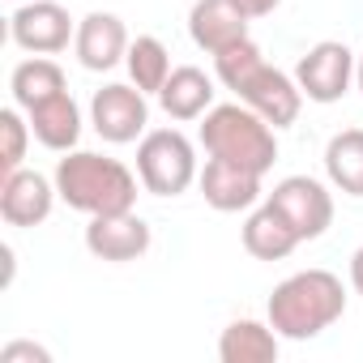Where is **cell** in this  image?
I'll return each instance as SVG.
<instances>
[{
	"instance_id": "obj_1",
	"label": "cell",
	"mask_w": 363,
	"mask_h": 363,
	"mask_svg": "<svg viewBox=\"0 0 363 363\" xmlns=\"http://www.w3.org/2000/svg\"><path fill=\"white\" fill-rule=\"evenodd\" d=\"M56 193L69 210L99 218V214H128L137 206V184L141 175H133L120 158L94 154V150H69L56 162Z\"/></svg>"
},
{
	"instance_id": "obj_2",
	"label": "cell",
	"mask_w": 363,
	"mask_h": 363,
	"mask_svg": "<svg viewBox=\"0 0 363 363\" xmlns=\"http://www.w3.org/2000/svg\"><path fill=\"white\" fill-rule=\"evenodd\" d=\"M346 312V286L329 269H299L282 278L265 303V320L274 325L278 337L286 342H308L337 325Z\"/></svg>"
},
{
	"instance_id": "obj_3",
	"label": "cell",
	"mask_w": 363,
	"mask_h": 363,
	"mask_svg": "<svg viewBox=\"0 0 363 363\" xmlns=\"http://www.w3.org/2000/svg\"><path fill=\"white\" fill-rule=\"evenodd\" d=\"M278 128L261 120L248 103H218L201 116V150L210 158H227L252 171H269L278 162Z\"/></svg>"
},
{
	"instance_id": "obj_4",
	"label": "cell",
	"mask_w": 363,
	"mask_h": 363,
	"mask_svg": "<svg viewBox=\"0 0 363 363\" xmlns=\"http://www.w3.org/2000/svg\"><path fill=\"white\" fill-rule=\"evenodd\" d=\"M137 175L150 197H179L193 189L197 171V150L179 128H154L137 141Z\"/></svg>"
},
{
	"instance_id": "obj_5",
	"label": "cell",
	"mask_w": 363,
	"mask_h": 363,
	"mask_svg": "<svg viewBox=\"0 0 363 363\" xmlns=\"http://www.w3.org/2000/svg\"><path fill=\"white\" fill-rule=\"evenodd\" d=\"M90 124L94 133L107 141V145H128V141H141L145 137V124H150V103H145V90H137L133 82H111L103 90H94L90 99Z\"/></svg>"
},
{
	"instance_id": "obj_6",
	"label": "cell",
	"mask_w": 363,
	"mask_h": 363,
	"mask_svg": "<svg viewBox=\"0 0 363 363\" xmlns=\"http://www.w3.org/2000/svg\"><path fill=\"white\" fill-rule=\"evenodd\" d=\"M354 52L346 48V43H337V39H325V43H316V48H308L303 56H299V65H295V82H299V90H303V99L308 103H320V107H329V103H337L346 90H350V82H354Z\"/></svg>"
},
{
	"instance_id": "obj_7",
	"label": "cell",
	"mask_w": 363,
	"mask_h": 363,
	"mask_svg": "<svg viewBox=\"0 0 363 363\" xmlns=\"http://www.w3.org/2000/svg\"><path fill=\"white\" fill-rule=\"evenodd\" d=\"M9 39L30 56H56L77 39V22L56 0H26L9 18Z\"/></svg>"
},
{
	"instance_id": "obj_8",
	"label": "cell",
	"mask_w": 363,
	"mask_h": 363,
	"mask_svg": "<svg viewBox=\"0 0 363 363\" xmlns=\"http://www.w3.org/2000/svg\"><path fill=\"white\" fill-rule=\"evenodd\" d=\"M269 201L286 214V223L299 231V240H320L333 227V197L312 175H286L274 184Z\"/></svg>"
},
{
	"instance_id": "obj_9",
	"label": "cell",
	"mask_w": 363,
	"mask_h": 363,
	"mask_svg": "<svg viewBox=\"0 0 363 363\" xmlns=\"http://www.w3.org/2000/svg\"><path fill=\"white\" fill-rule=\"evenodd\" d=\"M235 99L248 103V107H252L261 120H269L274 128H291V124L299 120V111H303V90H299V82H295L291 73L274 69L269 60L235 90Z\"/></svg>"
},
{
	"instance_id": "obj_10",
	"label": "cell",
	"mask_w": 363,
	"mask_h": 363,
	"mask_svg": "<svg viewBox=\"0 0 363 363\" xmlns=\"http://www.w3.org/2000/svg\"><path fill=\"white\" fill-rule=\"evenodd\" d=\"M56 179L39 175V171H9L0 179V218L9 227H39L52 218V206H56Z\"/></svg>"
},
{
	"instance_id": "obj_11",
	"label": "cell",
	"mask_w": 363,
	"mask_h": 363,
	"mask_svg": "<svg viewBox=\"0 0 363 363\" xmlns=\"http://www.w3.org/2000/svg\"><path fill=\"white\" fill-rule=\"evenodd\" d=\"M197 184H201L206 206L218 214H240V210H252L261 201V171L227 162V158H206Z\"/></svg>"
},
{
	"instance_id": "obj_12",
	"label": "cell",
	"mask_w": 363,
	"mask_h": 363,
	"mask_svg": "<svg viewBox=\"0 0 363 363\" xmlns=\"http://www.w3.org/2000/svg\"><path fill=\"white\" fill-rule=\"evenodd\" d=\"M150 227L145 218H137L133 210L128 214H99L90 218L86 227V248L90 257L99 261H111V265H124V261H141L150 252Z\"/></svg>"
},
{
	"instance_id": "obj_13",
	"label": "cell",
	"mask_w": 363,
	"mask_h": 363,
	"mask_svg": "<svg viewBox=\"0 0 363 363\" xmlns=\"http://www.w3.org/2000/svg\"><path fill=\"white\" fill-rule=\"evenodd\" d=\"M128 30L116 13H86L77 22V39H73V52L82 60V69L90 73H107L116 69L124 56H128Z\"/></svg>"
},
{
	"instance_id": "obj_14",
	"label": "cell",
	"mask_w": 363,
	"mask_h": 363,
	"mask_svg": "<svg viewBox=\"0 0 363 363\" xmlns=\"http://www.w3.org/2000/svg\"><path fill=\"white\" fill-rule=\"evenodd\" d=\"M248 13L235 5V0H197L193 13H189V35L201 52L218 56L223 48L248 39Z\"/></svg>"
},
{
	"instance_id": "obj_15",
	"label": "cell",
	"mask_w": 363,
	"mask_h": 363,
	"mask_svg": "<svg viewBox=\"0 0 363 363\" xmlns=\"http://www.w3.org/2000/svg\"><path fill=\"white\" fill-rule=\"evenodd\" d=\"M26 120H30L35 141L48 145V150H56V154H69V150H77V141H82V107L73 103L69 90H60V94L35 103V107L26 111Z\"/></svg>"
},
{
	"instance_id": "obj_16",
	"label": "cell",
	"mask_w": 363,
	"mask_h": 363,
	"mask_svg": "<svg viewBox=\"0 0 363 363\" xmlns=\"http://www.w3.org/2000/svg\"><path fill=\"white\" fill-rule=\"evenodd\" d=\"M158 103H162V111H167L171 120H179V124L201 120V116L214 107V77L201 73L197 65H179V69H171L167 86L158 90Z\"/></svg>"
},
{
	"instance_id": "obj_17",
	"label": "cell",
	"mask_w": 363,
	"mask_h": 363,
	"mask_svg": "<svg viewBox=\"0 0 363 363\" xmlns=\"http://www.w3.org/2000/svg\"><path fill=\"white\" fill-rule=\"evenodd\" d=\"M299 244H303L299 231L286 223V214L274 201H265L261 210H252L248 223H244V252L257 257V261H286Z\"/></svg>"
},
{
	"instance_id": "obj_18",
	"label": "cell",
	"mask_w": 363,
	"mask_h": 363,
	"mask_svg": "<svg viewBox=\"0 0 363 363\" xmlns=\"http://www.w3.org/2000/svg\"><path fill=\"white\" fill-rule=\"evenodd\" d=\"M223 363H274L278 359V333L269 320H231L218 337Z\"/></svg>"
},
{
	"instance_id": "obj_19",
	"label": "cell",
	"mask_w": 363,
	"mask_h": 363,
	"mask_svg": "<svg viewBox=\"0 0 363 363\" xmlns=\"http://www.w3.org/2000/svg\"><path fill=\"white\" fill-rule=\"evenodd\" d=\"M325 175L346 197H363V128H342L325 145Z\"/></svg>"
},
{
	"instance_id": "obj_20",
	"label": "cell",
	"mask_w": 363,
	"mask_h": 363,
	"mask_svg": "<svg viewBox=\"0 0 363 363\" xmlns=\"http://www.w3.org/2000/svg\"><path fill=\"white\" fill-rule=\"evenodd\" d=\"M9 90H13V103H18L22 111H30L35 103L52 99V94H60V90H69V86H65V69H60L52 56H30V60H22V65L13 69Z\"/></svg>"
},
{
	"instance_id": "obj_21",
	"label": "cell",
	"mask_w": 363,
	"mask_h": 363,
	"mask_svg": "<svg viewBox=\"0 0 363 363\" xmlns=\"http://www.w3.org/2000/svg\"><path fill=\"white\" fill-rule=\"evenodd\" d=\"M124 65H128L133 86L145 90V94H158V90L167 86V77H171V56H167V48H162L154 35H137V39L128 43Z\"/></svg>"
},
{
	"instance_id": "obj_22",
	"label": "cell",
	"mask_w": 363,
	"mask_h": 363,
	"mask_svg": "<svg viewBox=\"0 0 363 363\" xmlns=\"http://www.w3.org/2000/svg\"><path fill=\"white\" fill-rule=\"evenodd\" d=\"M261 65H265V56H261V48H257L252 39H240V43H231V48H223V52L214 56V73H218V82H223L227 90H240Z\"/></svg>"
},
{
	"instance_id": "obj_23",
	"label": "cell",
	"mask_w": 363,
	"mask_h": 363,
	"mask_svg": "<svg viewBox=\"0 0 363 363\" xmlns=\"http://www.w3.org/2000/svg\"><path fill=\"white\" fill-rule=\"evenodd\" d=\"M30 137H35L30 133V120H22V107L18 103L0 111V167H5V175L26 162V141Z\"/></svg>"
},
{
	"instance_id": "obj_24",
	"label": "cell",
	"mask_w": 363,
	"mask_h": 363,
	"mask_svg": "<svg viewBox=\"0 0 363 363\" xmlns=\"http://www.w3.org/2000/svg\"><path fill=\"white\" fill-rule=\"evenodd\" d=\"M0 363H52V350L35 342H5L0 346Z\"/></svg>"
},
{
	"instance_id": "obj_25",
	"label": "cell",
	"mask_w": 363,
	"mask_h": 363,
	"mask_svg": "<svg viewBox=\"0 0 363 363\" xmlns=\"http://www.w3.org/2000/svg\"><path fill=\"white\" fill-rule=\"evenodd\" d=\"M235 5H240L248 18H269V13L282 5V0H235Z\"/></svg>"
},
{
	"instance_id": "obj_26",
	"label": "cell",
	"mask_w": 363,
	"mask_h": 363,
	"mask_svg": "<svg viewBox=\"0 0 363 363\" xmlns=\"http://www.w3.org/2000/svg\"><path fill=\"white\" fill-rule=\"evenodd\" d=\"M350 286H354V295H363V244L350 257Z\"/></svg>"
},
{
	"instance_id": "obj_27",
	"label": "cell",
	"mask_w": 363,
	"mask_h": 363,
	"mask_svg": "<svg viewBox=\"0 0 363 363\" xmlns=\"http://www.w3.org/2000/svg\"><path fill=\"white\" fill-rule=\"evenodd\" d=\"M0 261H5V286L13 282V269H18V257H13V248L5 244V248H0Z\"/></svg>"
},
{
	"instance_id": "obj_28",
	"label": "cell",
	"mask_w": 363,
	"mask_h": 363,
	"mask_svg": "<svg viewBox=\"0 0 363 363\" xmlns=\"http://www.w3.org/2000/svg\"><path fill=\"white\" fill-rule=\"evenodd\" d=\"M354 82H359V90H363V56H359V65H354Z\"/></svg>"
},
{
	"instance_id": "obj_29",
	"label": "cell",
	"mask_w": 363,
	"mask_h": 363,
	"mask_svg": "<svg viewBox=\"0 0 363 363\" xmlns=\"http://www.w3.org/2000/svg\"><path fill=\"white\" fill-rule=\"evenodd\" d=\"M13 5H26V0H13Z\"/></svg>"
}]
</instances>
